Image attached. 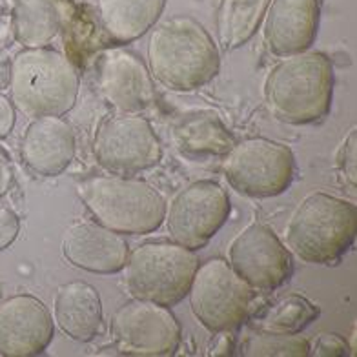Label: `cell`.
Here are the masks:
<instances>
[{
    "label": "cell",
    "instance_id": "cell-1",
    "mask_svg": "<svg viewBox=\"0 0 357 357\" xmlns=\"http://www.w3.org/2000/svg\"><path fill=\"white\" fill-rule=\"evenodd\" d=\"M148 70L166 89L186 93L215 79L221 68L219 47L208 29L188 15L162 20L148 40Z\"/></svg>",
    "mask_w": 357,
    "mask_h": 357
},
{
    "label": "cell",
    "instance_id": "cell-2",
    "mask_svg": "<svg viewBox=\"0 0 357 357\" xmlns=\"http://www.w3.org/2000/svg\"><path fill=\"white\" fill-rule=\"evenodd\" d=\"M268 112L284 124L303 126L328 115L334 97V66L321 52L282 56L263 84Z\"/></svg>",
    "mask_w": 357,
    "mask_h": 357
},
{
    "label": "cell",
    "instance_id": "cell-3",
    "mask_svg": "<svg viewBox=\"0 0 357 357\" xmlns=\"http://www.w3.org/2000/svg\"><path fill=\"white\" fill-rule=\"evenodd\" d=\"M80 79L75 64L52 47H24L11 59V102L26 117H62L73 109Z\"/></svg>",
    "mask_w": 357,
    "mask_h": 357
},
{
    "label": "cell",
    "instance_id": "cell-4",
    "mask_svg": "<svg viewBox=\"0 0 357 357\" xmlns=\"http://www.w3.org/2000/svg\"><path fill=\"white\" fill-rule=\"evenodd\" d=\"M77 195L95 222L121 235L151 234L165 222L162 193L142 178L95 175L77 183Z\"/></svg>",
    "mask_w": 357,
    "mask_h": 357
},
{
    "label": "cell",
    "instance_id": "cell-5",
    "mask_svg": "<svg viewBox=\"0 0 357 357\" xmlns=\"http://www.w3.org/2000/svg\"><path fill=\"white\" fill-rule=\"evenodd\" d=\"M357 234L352 202L324 192L306 195L287 225V248L303 263L332 264L347 254Z\"/></svg>",
    "mask_w": 357,
    "mask_h": 357
},
{
    "label": "cell",
    "instance_id": "cell-6",
    "mask_svg": "<svg viewBox=\"0 0 357 357\" xmlns=\"http://www.w3.org/2000/svg\"><path fill=\"white\" fill-rule=\"evenodd\" d=\"M197 266L193 250L175 241H148L130 252L123 270L133 297L175 306L188 294Z\"/></svg>",
    "mask_w": 357,
    "mask_h": 357
},
{
    "label": "cell",
    "instance_id": "cell-7",
    "mask_svg": "<svg viewBox=\"0 0 357 357\" xmlns=\"http://www.w3.org/2000/svg\"><path fill=\"white\" fill-rule=\"evenodd\" d=\"M188 301L195 319L208 332L234 330L245 323L254 290L234 272L226 259L199 263L188 288Z\"/></svg>",
    "mask_w": 357,
    "mask_h": 357
},
{
    "label": "cell",
    "instance_id": "cell-8",
    "mask_svg": "<svg viewBox=\"0 0 357 357\" xmlns=\"http://www.w3.org/2000/svg\"><path fill=\"white\" fill-rule=\"evenodd\" d=\"M222 174L241 195L275 197L294 181L296 159L287 144L254 137L234 144L222 160Z\"/></svg>",
    "mask_w": 357,
    "mask_h": 357
},
{
    "label": "cell",
    "instance_id": "cell-9",
    "mask_svg": "<svg viewBox=\"0 0 357 357\" xmlns=\"http://www.w3.org/2000/svg\"><path fill=\"white\" fill-rule=\"evenodd\" d=\"M97 165L112 175H135L157 166L162 146L150 121L139 113H115L93 137Z\"/></svg>",
    "mask_w": 357,
    "mask_h": 357
},
{
    "label": "cell",
    "instance_id": "cell-10",
    "mask_svg": "<svg viewBox=\"0 0 357 357\" xmlns=\"http://www.w3.org/2000/svg\"><path fill=\"white\" fill-rule=\"evenodd\" d=\"M109 335L121 356H172L181 343V324L169 306L133 297L113 314Z\"/></svg>",
    "mask_w": 357,
    "mask_h": 357
},
{
    "label": "cell",
    "instance_id": "cell-11",
    "mask_svg": "<svg viewBox=\"0 0 357 357\" xmlns=\"http://www.w3.org/2000/svg\"><path fill=\"white\" fill-rule=\"evenodd\" d=\"M230 212L226 190L215 181L202 178L178 190L166 202L165 221L172 241L195 252L221 230Z\"/></svg>",
    "mask_w": 357,
    "mask_h": 357
},
{
    "label": "cell",
    "instance_id": "cell-12",
    "mask_svg": "<svg viewBox=\"0 0 357 357\" xmlns=\"http://www.w3.org/2000/svg\"><path fill=\"white\" fill-rule=\"evenodd\" d=\"M228 264L252 290L270 291L282 287L294 272L291 254L275 231L254 221L228 245Z\"/></svg>",
    "mask_w": 357,
    "mask_h": 357
},
{
    "label": "cell",
    "instance_id": "cell-13",
    "mask_svg": "<svg viewBox=\"0 0 357 357\" xmlns=\"http://www.w3.org/2000/svg\"><path fill=\"white\" fill-rule=\"evenodd\" d=\"M97 89L117 113H141L155 102V84L137 53L126 47L104 50L97 59Z\"/></svg>",
    "mask_w": 357,
    "mask_h": 357
},
{
    "label": "cell",
    "instance_id": "cell-14",
    "mask_svg": "<svg viewBox=\"0 0 357 357\" xmlns=\"http://www.w3.org/2000/svg\"><path fill=\"white\" fill-rule=\"evenodd\" d=\"M55 321L38 297L29 294L0 301V356L31 357L52 343Z\"/></svg>",
    "mask_w": 357,
    "mask_h": 357
},
{
    "label": "cell",
    "instance_id": "cell-15",
    "mask_svg": "<svg viewBox=\"0 0 357 357\" xmlns=\"http://www.w3.org/2000/svg\"><path fill=\"white\" fill-rule=\"evenodd\" d=\"M62 255L84 272L115 273L126 264L130 246L123 235L99 222L79 221L62 235Z\"/></svg>",
    "mask_w": 357,
    "mask_h": 357
},
{
    "label": "cell",
    "instance_id": "cell-16",
    "mask_svg": "<svg viewBox=\"0 0 357 357\" xmlns=\"http://www.w3.org/2000/svg\"><path fill=\"white\" fill-rule=\"evenodd\" d=\"M263 19L270 53L288 56L306 52L319 29V0H270Z\"/></svg>",
    "mask_w": 357,
    "mask_h": 357
},
{
    "label": "cell",
    "instance_id": "cell-17",
    "mask_svg": "<svg viewBox=\"0 0 357 357\" xmlns=\"http://www.w3.org/2000/svg\"><path fill=\"white\" fill-rule=\"evenodd\" d=\"M75 132L66 119L55 115L31 119L20 141V157L43 177L61 175L75 159Z\"/></svg>",
    "mask_w": 357,
    "mask_h": 357
},
{
    "label": "cell",
    "instance_id": "cell-18",
    "mask_svg": "<svg viewBox=\"0 0 357 357\" xmlns=\"http://www.w3.org/2000/svg\"><path fill=\"white\" fill-rule=\"evenodd\" d=\"M53 321L77 343H88L102 324V301L97 288L86 281H70L56 288Z\"/></svg>",
    "mask_w": 357,
    "mask_h": 357
},
{
    "label": "cell",
    "instance_id": "cell-19",
    "mask_svg": "<svg viewBox=\"0 0 357 357\" xmlns=\"http://www.w3.org/2000/svg\"><path fill=\"white\" fill-rule=\"evenodd\" d=\"M165 6L166 0H97V13L104 33L128 44L155 26Z\"/></svg>",
    "mask_w": 357,
    "mask_h": 357
},
{
    "label": "cell",
    "instance_id": "cell-20",
    "mask_svg": "<svg viewBox=\"0 0 357 357\" xmlns=\"http://www.w3.org/2000/svg\"><path fill=\"white\" fill-rule=\"evenodd\" d=\"M64 11L59 0H15L11 33L24 47H47L59 35Z\"/></svg>",
    "mask_w": 357,
    "mask_h": 357
},
{
    "label": "cell",
    "instance_id": "cell-21",
    "mask_svg": "<svg viewBox=\"0 0 357 357\" xmlns=\"http://www.w3.org/2000/svg\"><path fill=\"white\" fill-rule=\"evenodd\" d=\"M270 0H221L215 13L217 43L225 52L243 46L254 37Z\"/></svg>",
    "mask_w": 357,
    "mask_h": 357
},
{
    "label": "cell",
    "instance_id": "cell-22",
    "mask_svg": "<svg viewBox=\"0 0 357 357\" xmlns=\"http://www.w3.org/2000/svg\"><path fill=\"white\" fill-rule=\"evenodd\" d=\"M174 137L177 146L186 153H212L226 155L235 141L217 115H190L175 126Z\"/></svg>",
    "mask_w": 357,
    "mask_h": 357
},
{
    "label": "cell",
    "instance_id": "cell-23",
    "mask_svg": "<svg viewBox=\"0 0 357 357\" xmlns=\"http://www.w3.org/2000/svg\"><path fill=\"white\" fill-rule=\"evenodd\" d=\"M317 317L319 306H315L310 299L299 294H291L257 312L250 324L257 332L268 334H299Z\"/></svg>",
    "mask_w": 357,
    "mask_h": 357
},
{
    "label": "cell",
    "instance_id": "cell-24",
    "mask_svg": "<svg viewBox=\"0 0 357 357\" xmlns=\"http://www.w3.org/2000/svg\"><path fill=\"white\" fill-rule=\"evenodd\" d=\"M246 357H305L310 356V341L299 334H268L257 332L241 344Z\"/></svg>",
    "mask_w": 357,
    "mask_h": 357
},
{
    "label": "cell",
    "instance_id": "cell-25",
    "mask_svg": "<svg viewBox=\"0 0 357 357\" xmlns=\"http://www.w3.org/2000/svg\"><path fill=\"white\" fill-rule=\"evenodd\" d=\"M310 354L315 357H343L350 356V347L343 335L323 332L315 339L314 348L310 347Z\"/></svg>",
    "mask_w": 357,
    "mask_h": 357
},
{
    "label": "cell",
    "instance_id": "cell-26",
    "mask_svg": "<svg viewBox=\"0 0 357 357\" xmlns=\"http://www.w3.org/2000/svg\"><path fill=\"white\" fill-rule=\"evenodd\" d=\"M356 146H357V133L356 128L350 130L347 137H344L343 144L339 148L337 153V166L341 169V174L347 177V181L352 183V186L356 188L357 184V162H356Z\"/></svg>",
    "mask_w": 357,
    "mask_h": 357
},
{
    "label": "cell",
    "instance_id": "cell-27",
    "mask_svg": "<svg viewBox=\"0 0 357 357\" xmlns=\"http://www.w3.org/2000/svg\"><path fill=\"white\" fill-rule=\"evenodd\" d=\"M20 231V219L11 208L0 206V252L15 243Z\"/></svg>",
    "mask_w": 357,
    "mask_h": 357
},
{
    "label": "cell",
    "instance_id": "cell-28",
    "mask_svg": "<svg viewBox=\"0 0 357 357\" xmlns=\"http://www.w3.org/2000/svg\"><path fill=\"white\" fill-rule=\"evenodd\" d=\"M15 121H17V109L10 97H6L0 91V139H4L13 132Z\"/></svg>",
    "mask_w": 357,
    "mask_h": 357
},
{
    "label": "cell",
    "instance_id": "cell-29",
    "mask_svg": "<svg viewBox=\"0 0 357 357\" xmlns=\"http://www.w3.org/2000/svg\"><path fill=\"white\" fill-rule=\"evenodd\" d=\"M15 169L11 157L8 155V151L0 146V197H4L6 193L10 192L13 186Z\"/></svg>",
    "mask_w": 357,
    "mask_h": 357
},
{
    "label": "cell",
    "instance_id": "cell-30",
    "mask_svg": "<svg viewBox=\"0 0 357 357\" xmlns=\"http://www.w3.org/2000/svg\"><path fill=\"white\" fill-rule=\"evenodd\" d=\"M230 330H222V332H215V339H213V347L208 348V356H230L231 352V337Z\"/></svg>",
    "mask_w": 357,
    "mask_h": 357
},
{
    "label": "cell",
    "instance_id": "cell-31",
    "mask_svg": "<svg viewBox=\"0 0 357 357\" xmlns=\"http://www.w3.org/2000/svg\"><path fill=\"white\" fill-rule=\"evenodd\" d=\"M10 71H11V59L4 47H0V91L8 88L10 84Z\"/></svg>",
    "mask_w": 357,
    "mask_h": 357
}]
</instances>
